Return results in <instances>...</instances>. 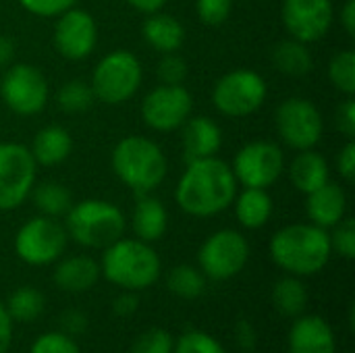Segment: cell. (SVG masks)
<instances>
[{
  "mask_svg": "<svg viewBox=\"0 0 355 353\" xmlns=\"http://www.w3.org/2000/svg\"><path fill=\"white\" fill-rule=\"evenodd\" d=\"M144 79V67L139 58L131 50H110L104 54L98 64L94 67L92 73V89L96 100L108 104V106H119L129 102Z\"/></svg>",
  "mask_w": 355,
  "mask_h": 353,
  "instance_id": "8992f818",
  "label": "cell"
},
{
  "mask_svg": "<svg viewBox=\"0 0 355 353\" xmlns=\"http://www.w3.org/2000/svg\"><path fill=\"white\" fill-rule=\"evenodd\" d=\"M329 81L343 96L355 94V52L352 48L337 52L329 62Z\"/></svg>",
  "mask_w": 355,
  "mask_h": 353,
  "instance_id": "1f68e13d",
  "label": "cell"
},
{
  "mask_svg": "<svg viewBox=\"0 0 355 353\" xmlns=\"http://www.w3.org/2000/svg\"><path fill=\"white\" fill-rule=\"evenodd\" d=\"M127 2L131 8H135L137 12H144V15L158 12L168 4V0H127Z\"/></svg>",
  "mask_w": 355,
  "mask_h": 353,
  "instance_id": "7dc6e473",
  "label": "cell"
},
{
  "mask_svg": "<svg viewBox=\"0 0 355 353\" xmlns=\"http://www.w3.org/2000/svg\"><path fill=\"white\" fill-rule=\"evenodd\" d=\"M272 304L285 318H297L308 308V289L300 277L287 275L272 287Z\"/></svg>",
  "mask_w": 355,
  "mask_h": 353,
  "instance_id": "83f0119b",
  "label": "cell"
},
{
  "mask_svg": "<svg viewBox=\"0 0 355 353\" xmlns=\"http://www.w3.org/2000/svg\"><path fill=\"white\" fill-rule=\"evenodd\" d=\"M173 345H175V341H173L171 333L154 327L135 339L131 353H173Z\"/></svg>",
  "mask_w": 355,
  "mask_h": 353,
  "instance_id": "e575fe53",
  "label": "cell"
},
{
  "mask_svg": "<svg viewBox=\"0 0 355 353\" xmlns=\"http://www.w3.org/2000/svg\"><path fill=\"white\" fill-rule=\"evenodd\" d=\"M173 353H227L225 347L218 343V339H214L212 335L204 333V331H187L185 335H181L175 345Z\"/></svg>",
  "mask_w": 355,
  "mask_h": 353,
  "instance_id": "d6a6232c",
  "label": "cell"
},
{
  "mask_svg": "<svg viewBox=\"0 0 355 353\" xmlns=\"http://www.w3.org/2000/svg\"><path fill=\"white\" fill-rule=\"evenodd\" d=\"M60 322H62V329H64L67 335H79L87 327V318L79 310H67L62 314V320Z\"/></svg>",
  "mask_w": 355,
  "mask_h": 353,
  "instance_id": "ee69618b",
  "label": "cell"
},
{
  "mask_svg": "<svg viewBox=\"0 0 355 353\" xmlns=\"http://www.w3.org/2000/svg\"><path fill=\"white\" fill-rule=\"evenodd\" d=\"M44 306H46V302H44L42 291L35 287L23 285L10 293L8 304H6V312L17 322H33L35 318L42 316Z\"/></svg>",
  "mask_w": 355,
  "mask_h": 353,
  "instance_id": "f1b7e54d",
  "label": "cell"
},
{
  "mask_svg": "<svg viewBox=\"0 0 355 353\" xmlns=\"http://www.w3.org/2000/svg\"><path fill=\"white\" fill-rule=\"evenodd\" d=\"M233 10V0H196V15L208 27L223 25Z\"/></svg>",
  "mask_w": 355,
  "mask_h": 353,
  "instance_id": "d590c367",
  "label": "cell"
},
{
  "mask_svg": "<svg viewBox=\"0 0 355 353\" xmlns=\"http://www.w3.org/2000/svg\"><path fill=\"white\" fill-rule=\"evenodd\" d=\"M250 260V243L243 233L235 229H220L212 233L198 252V264L206 279L229 281L237 277Z\"/></svg>",
  "mask_w": 355,
  "mask_h": 353,
  "instance_id": "8fae6325",
  "label": "cell"
},
{
  "mask_svg": "<svg viewBox=\"0 0 355 353\" xmlns=\"http://www.w3.org/2000/svg\"><path fill=\"white\" fill-rule=\"evenodd\" d=\"M116 179L135 193H148L162 185L168 160L162 148L144 135H127L116 141L110 154Z\"/></svg>",
  "mask_w": 355,
  "mask_h": 353,
  "instance_id": "277c9868",
  "label": "cell"
},
{
  "mask_svg": "<svg viewBox=\"0 0 355 353\" xmlns=\"http://www.w3.org/2000/svg\"><path fill=\"white\" fill-rule=\"evenodd\" d=\"M52 42L56 52L67 60H83L98 46V23L92 12L83 8H69L56 17Z\"/></svg>",
  "mask_w": 355,
  "mask_h": 353,
  "instance_id": "2e32d148",
  "label": "cell"
},
{
  "mask_svg": "<svg viewBox=\"0 0 355 353\" xmlns=\"http://www.w3.org/2000/svg\"><path fill=\"white\" fill-rule=\"evenodd\" d=\"M56 102H58L60 110H64L69 114H77V112H85L87 108H92V104L96 102V96H94L89 81L69 79L60 85V89L56 94Z\"/></svg>",
  "mask_w": 355,
  "mask_h": 353,
  "instance_id": "4dcf8cb0",
  "label": "cell"
},
{
  "mask_svg": "<svg viewBox=\"0 0 355 353\" xmlns=\"http://www.w3.org/2000/svg\"><path fill=\"white\" fill-rule=\"evenodd\" d=\"M193 110V96L185 85L160 83L141 100V119L152 131L168 133L179 129Z\"/></svg>",
  "mask_w": 355,
  "mask_h": 353,
  "instance_id": "5bb4252c",
  "label": "cell"
},
{
  "mask_svg": "<svg viewBox=\"0 0 355 353\" xmlns=\"http://www.w3.org/2000/svg\"><path fill=\"white\" fill-rule=\"evenodd\" d=\"M270 60L275 69L287 77H304V75H310L314 69V56L308 44L297 42L293 37H287L275 44L270 52Z\"/></svg>",
  "mask_w": 355,
  "mask_h": 353,
  "instance_id": "484cf974",
  "label": "cell"
},
{
  "mask_svg": "<svg viewBox=\"0 0 355 353\" xmlns=\"http://www.w3.org/2000/svg\"><path fill=\"white\" fill-rule=\"evenodd\" d=\"M239 191L229 162L218 156L185 162L175 189L177 206L193 218H210L225 212Z\"/></svg>",
  "mask_w": 355,
  "mask_h": 353,
  "instance_id": "6da1fadb",
  "label": "cell"
},
{
  "mask_svg": "<svg viewBox=\"0 0 355 353\" xmlns=\"http://www.w3.org/2000/svg\"><path fill=\"white\" fill-rule=\"evenodd\" d=\"M102 277L100 264L89 256H69L60 260L54 268V285L67 293L89 291Z\"/></svg>",
  "mask_w": 355,
  "mask_h": 353,
  "instance_id": "44dd1931",
  "label": "cell"
},
{
  "mask_svg": "<svg viewBox=\"0 0 355 353\" xmlns=\"http://www.w3.org/2000/svg\"><path fill=\"white\" fill-rule=\"evenodd\" d=\"M268 250L272 262L293 277L320 273L333 256L329 231L312 223H295L279 229Z\"/></svg>",
  "mask_w": 355,
  "mask_h": 353,
  "instance_id": "7a4b0ae2",
  "label": "cell"
},
{
  "mask_svg": "<svg viewBox=\"0 0 355 353\" xmlns=\"http://www.w3.org/2000/svg\"><path fill=\"white\" fill-rule=\"evenodd\" d=\"M233 337H235V343L239 350L243 352H254L256 345H258V333L254 329V325L245 318L237 320L235 325V331H233Z\"/></svg>",
  "mask_w": 355,
  "mask_h": 353,
  "instance_id": "60d3db41",
  "label": "cell"
},
{
  "mask_svg": "<svg viewBox=\"0 0 355 353\" xmlns=\"http://www.w3.org/2000/svg\"><path fill=\"white\" fill-rule=\"evenodd\" d=\"M187 75H189L187 62L177 52L162 54V58L158 62V79H160V83H166V85H183L185 79H187Z\"/></svg>",
  "mask_w": 355,
  "mask_h": 353,
  "instance_id": "8d00e7d4",
  "label": "cell"
},
{
  "mask_svg": "<svg viewBox=\"0 0 355 353\" xmlns=\"http://www.w3.org/2000/svg\"><path fill=\"white\" fill-rule=\"evenodd\" d=\"M37 164L27 146L0 141V210L19 208L31 193Z\"/></svg>",
  "mask_w": 355,
  "mask_h": 353,
  "instance_id": "4fadbf2b",
  "label": "cell"
},
{
  "mask_svg": "<svg viewBox=\"0 0 355 353\" xmlns=\"http://www.w3.org/2000/svg\"><path fill=\"white\" fill-rule=\"evenodd\" d=\"M125 214L123 210L106 200H83L71 206L64 214L67 235L83 246L94 250H104L125 233Z\"/></svg>",
  "mask_w": 355,
  "mask_h": 353,
  "instance_id": "5b68a950",
  "label": "cell"
},
{
  "mask_svg": "<svg viewBox=\"0 0 355 353\" xmlns=\"http://www.w3.org/2000/svg\"><path fill=\"white\" fill-rule=\"evenodd\" d=\"M277 133L285 146L295 152L316 148L324 133V121L318 106L302 96L287 98L275 112Z\"/></svg>",
  "mask_w": 355,
  "mask_h": 353,
  "instance_id": "9c48e42d",
  "label": "cell"
},
{
  "mask_svg": "<svg viewBox=\"0 0 355 353\" xmlns=\"http://www.w3.org/2000/svg\"><path fill=\"white\" fill-rule=\"evenodd\" d=\"M331 250L335 254H339L345 260H354L355 258V221L352 216H345L341 223H337L331 233Z\"/></svg>",
  "mask_w": 355,
  "mask_h": 353,
  "instance_id": "836d02e7",
  "label": "cell"
},
{
  "mask_svg": "<svg viewBox=\"0 0 355 353\" xmlns=\"http://www.w3.org/2000/svg\"><path fill=\"white\" fill-rule=\"evenodd\" d=\"M281 19L289 37L310 46L331 31L335 4L333 0H283Z\"/></svg>",
  "mask_w": 355,
  "mask_h": 353,
  "instance_id": "9a60e30c",
  "label": "cell"
},
{
  "mask_svg": "<svg viewBox=\"0 0 355 353\" xmlns=\"http://www.w3.org/2000/svg\"><path fill=\"white\" fill-rule=\"evenodd\" d=\"M162 270V262L152 243L137 237H121L104 248L100 273L123 291H144L152 287Z\"/></svg>",
  "mask_w": 355,
  "mask_h": 353,
  "instance_id": "3957f363",
  "label": "cell"
},
{
  "mask_svg": "<svg viewBox=\"0 0 355 353\" xmlns=\"http://www.w3.org/2000/svg\"><path fill=\"white\" fill-rule=\"evenodd\" d=\"M337 171L339 175L352 183L355 179V141L354 139H347V144L339 150L337 154Z\"/></svg>",
  "mask_w": 355,
  "mask_h": 353,
  "instance_id": "b9f144b4",
  "label": "cell"
},
{
  "mask_svg": "<svg viewBox=\"0 0 355 353\" xmlns=\"http://www.w3.org/2000/svg\"><path fill=\"white\" fill-rule=\"evenodd\" d=\"M337 129L341 131L343 137L354 139L355 137V100L354 96H345V100L339 104L337 114H335Z\"/></svg>",
  "mask_w": 355,
  "mask_h": 353,
  "instance_id": "ab89813d",
  "label": "cell"
},
{
  "mask_svg": "<svg viewBox=\"0 0 355 353\" xmlns=\"http://www.w3.org/2000/svg\"><path fill=\"white\" fill-rule=\"evenodd\" d=\"M69 235L64 225L50 216H33L15 235V254L29 266L54 264L67 248Z\"/></svg>",
  "mask_w": 355,
  "mask_h": 353,
  "instance_id": "30bf717a",
  "label": "cell"
},
{
  "mask_svg": "<svg viewBox=\"0 0 355 353\" xmlns=\"http://www.w3.org/2000/svg\"><path fill=\"white\" fill-rule=\"evenodd\" d=\"M289 179L293 187L302 193H310L331 181V166L329 160L316 152L314 148L297 152V156L289 164Z\"/></svg>",
  "mask_w": 355,
  "mask_h": 353,
  "instance_id": "cb8c5ba5",
  "label": "cell"
},
{
  "mask_svg": "<svg viewBox=\"0 0 355 353\" xmlns=\"http://www.w3.org/2000/svg\"><path fill=\"white\" fill-rule=\"evenodd\" d=\"M141 35H144L146 44L160 54L177 52L185 44L183 23L175 15H168L162 10L146 17L144 27H141Z\"/></svg>",
  "mask_w": 355,
  "mask_h": 353,
  "instance_id": "7402d4cb",
  "label": "cell"
},
{
  "mask_svg": "<svg viewBox=\"0 0 355 353\" xmlns=\"http://www.w3.org/2000/svg\"><path fill=\"white\" fill-rule=\"evenodd\" d=\"M29 152L37 166H56L71 156L73 137L62 125H46L35 133Z\"/></svg>",
  "mask_w": 355,
  "mask_h": 353,
  "instance_id": "603a6c76",
  "label": "cell"
},
{
  "mask_svg": "<svg viewBox=\"0 0 355 353\" xmlns=\"http://www.w3.org/2000/svg\"><path fill=\"white\" fill-rule=\"evenodd\" d=\"M181 148L185 162L216 156L223 146V131L218 123L208 117H189L181 127Z\"/></svg>",
  "mask_w": 355,
  "mask_h": 353,
  "instance_id": "ac0fdd59",
  "label": "cell"
},
{
  "mask_svg": "<svg viewBox=\"0 0 355 353\" xmlns=\"http://www.w3.org/2000/svg\"><path fill=\"white\" fill-rule=\"evenodd\" d=\"M289 353H337L333 327L316 314H302L289 331Z\"/></svg>",
  "mask_w": 355,
  "mask_h": 353,
  "instance_id": "e0dca14e",
  "label": "cell"
},
{
  "mask_svg": "<svg viewBox=\"0 0 355 353\" xmlns=\"http://www.w3.org/2000/svg\"><path fill=\"white\" fill-rule=\"evenodd\" d=\"M0 98L4 106L19 117L40 114L48 100V79L40 67L31 62H10L0 79Z\"/></svg>",
  "mask_w": 355,
  "mask_h": 353,
  "instance_id": "ba28073f",
  "label": "cell"
},
{
  "mask_svg": "<svg viewBox=\"0 0 355 353\" xmlns=\"http://www.w3.org/2000/svg\"><path fill=\"white\" fill-rule=\"evenodd\" d=\"M266 96V79L245 67L225 73L212 87L214 108L229 119H245L256 114L264 106Z\"/></svg>",
  "mask_w": 355,
  "mask_h": 353,
  "instance_id": "52a82bcc",
  "label": "cell"
},
{
  "mask_svg": "<svg viewBox=\"0 0 355 353\" xmlns=\"http://www.w3.org/2000/svg\"><path fill=\"white\" fill-rule=\"evenodd\" d=\"M29 353H81V350L67 333H44L33 341Z\"/></svg>",
  "mask_w": 355,
  "mask_h": 353,
  "instance_id": "74e56055",
  "label": "cell"
},
{
  "mask_svg": "<svg viewBox=\"0 0 355 353\" xmlns=\"http://www.w3.org/2000/svg\"><path fill=\"white\" fill-rule=\"evenodd\" d=\"M12 343V318L6 312V306L0 304V353H6Z\"/></svg>",
  "mask_w": 355,
  "mask_h": 353,
  "instance_id": "f6af8a7d",
  "label": "cell"
},
{
  "mask_svg": "<svg viewBox=\"0 0 355 353\" xmlns=\"http://www.w3.org/2000/svg\"><path fill=\"white\" fill-rule=\"evenodd\" d=\"M166 287L181 300H198L206 289V277L200 268L189 264L175 266L166 277Z\"/></svg>",
  "mask_w": 355,
  "mask_h": 353,
  "instance_id": "f546056e",
  "label": "cell"
},
{
  "mask_svg": "<svg viewBox=\"0 0 355 353\" xmlns=\"http://www.w3.org/2000/svg\"><path fill=\"white\" fill-rule=\"evenodd\" d=\"M33 206L40 210L42 216L50 218H64V214L73 206V196L71 191L58 183V181H42L35 183L31 193H29Z\"/></svg>",
  "mask_w": 355,
  "mask_h": 353,
  "instance_id": "4316f807",
  "label": "cell"
},
{
  "mask_svg": "<svg viewBox=\"0 0 355 353\" xmlns=\"http://www.w3.org/2000/svg\"><path fill=\"white\" fill-rule=\"evenodd\" d=\"M306 212L310 223L322 229H333L347 216V193L339 183L327 181L322 187L308 193Z\"/></svg>",
  "mask_w": 355,
  "mask_h": 353,
  "instance_id": "d6986e66",
  "label": "cell"
},
{
  "mask_svg": "<svg viewBox=\"0 0 355 353\" xmlns=\"http://www.w3.org/2000/svg\"><path fill=\"white\" fill-rule=\"evenodd\" d=\"M231 169L239 185L268 189L285 171V152L275 141L254 139L239 148Z\"/></svg>",
  "mask_w": 355,
  "mask_h": 353,
  "instance_id": "7c38bea8",
  "label": "cell"
},
{
  "mask_svg": "<svg viewBox=\"0 0 355 353\" xmlns=\"http://www.w3.org/2000/svg\"><path fill=\"white\" fill-rule=\"evenodd\" d=\"M139 308V298H137V291H123L114 298L112 302V312L114 316L119 318H129L137 312Z\"/></svg>",
  "mask_w": 355,
  "mask_h": 353,
  "instance_id": "7bdbcfd3",
  "label": "cell"
},
{
  "mask_svg": "<svg viewBox=\"0 0 355 353\" xmlns=\"http://www.w3.org/2000/svg\"><path fill=\"white\" fill-rule=\"evenodd\" d=\"M15 56V42L8 35H0V69L8 67Z\"/></svg>",
  "mask_w": 355,
  "mask_h": 353,
  "instance_id": "c3c4849f",
  "label": "cell"
},
{
  "mask_svg": "<svg viewBox=\"0 0 355 353\" xmlns=\"http://www.w3.org/2000/svg\"><path fill=\"white\" fill-rule=\"evenodd\" d=\"M339 21H341V25H343L345 33H347L349 37H354L355 35V0H345L343 8H341V12H339Z\"/></svg>",
  "mask_w": 355,
  "mask_h": 353,
  "instance_id": "bcb514c9",
  "label": "cell"
},
{
  "mask_svg": "<svg viewBox=\"0 0 355 353\" xmlns=\"http://www.w3.org/2000/svg\"><path fill=\"white\" fill-rule=\"evenodd\" d=\"M23 10H27L33 17L42 19H54L62 15L64 10L73 8L77 0H17Z\"/></svg>",
  "mask_w": 355,
  "mask_h": 353,
  "instance_id": "f35d334b",
  "label": "cell"
},
{
  "mask_svg": "<svg viewBox=\"0 0 355 353\" xmlns=\"http://www.w3.org/2000/svg\"><path fill=\"white\" fill-rule=\"evenodd\" d=\"M235 206V216L243 229H262L275 210L272 198L268 189H258V187H243L237 191L233 204Z\"/></svg>",
  "mask_w": 355,
  "mask_h": 353,
  "instance_id": "d4e9b609",
  "label": "cell"
},
{
  "mask_svg": "<svg viewBox=\"0 0 355 353\" xmlns=\"http://www.w3.org/2000/svg\"><path fill=\"white\" fill-rule=\"evenodd\" d=\"M131 229H133V235L146 243H154L164 237L168 229V212L164 204L156 196H152V191L135 193V204L131 212Z\"/></svg>",
  "mask_w": 355,
  "mask_h": 353,
  "instance_id": "ffe728a7",
  "label": "cell"
}]
</instances>
